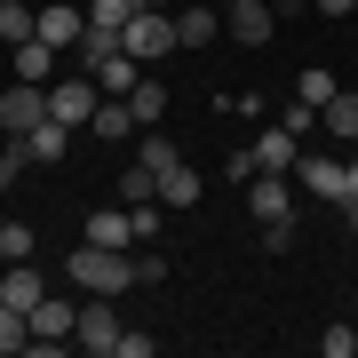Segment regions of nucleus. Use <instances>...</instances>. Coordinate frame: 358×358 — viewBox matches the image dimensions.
Instances as JSON below:
<instances>
[{
    "mask_svg": "<svg viewBox=\"0 0 358 358\" xmlns=\"http://www.w3.org/2000/svg\"><path fill=\"white\" fill-rule=\"evenodd\" d=\"M64 279H72L80 294H128L143 271L128 263V247H96V239H80V247H72V263H64Z\"/></svg>",
    "mask_w": 358,
    "mask_h": 358,
    "instance_id": "1",
    "label": "nucleus"
},
{
    "mask_svg": "<svg viewBox=\"0 0 358 358\" xmlns=\"http://www.w3.org/2000/svg\"><path fill=\"white\" fill-rule=\"evenodd\" d=\"M120 310H112V294H88L80 303V327H72V350H88V358H120Z\"/></svg>",
    "mask_w": 358,
    "mask_h": 358,
    "instance_id": "2",
    "label": "nucleus"
},
{
    "mask_svg": "<svg viewBox=\"0 0 358 358\" xmlns=\"http://www.w3.org/2000/svg\"><path fill=\"white\" fill-rule=\"evenodd\" d=\"M120 48H128L136 64H159V56L176 48V16H167V8H136L128 32H120Z\"/></svg>",
    "mask_w": 358,
    "mask_h": 358,
    "instance_id": "3",
    "label": "nucleus"
},
{
    "mask_svg": "<svg viewBox=\"0 0 358 358\" xmlns=\"http://www.w3.org/2000/svg\"><path fill=\"white\" fill-rule=\"evenodd\" d=\"M96 103H103V88H96L88 72H80V80H48V120H64L72 136L96 120Z\"/></svg>",
    "mask_w": 358,
    "mask_h": 358,
    "instance_id": "4",
    "label": "nucleus"
},
{
    "mask_svg": "<svg viewBox=\"0 0 358 358\" xmlns=\"http://www.w3.org/2000/svg\"><path fill=\"white\" fill-rule=\"evenodd\" d=\"M80 327V303H64V294H40L32 303V350H64Z\"/></svg>",
    "mask_w": 358,
    "mask_h": 358,
    "instance_id": "5",
    "label": "nucleus"
},
{
    "mask_svg": "<svg viewBox=\"0 0 358 358\" xmlns=\"http://www.w3.org/2000/svg\"><path fill=\"white\" fill-rule=\"evenodd\" d=\"M294 176H303V192H310V199H350V159H334V152L294 159Z\"/></svg>",
    "mask_w": 358,
    "mask_h": 358,
    "instance_id": "6",
    "label": "nucleus"
},
{
    "mask_svg": "<svg viewBox=\"0 0 358 358\" xmlns=\"http://www.w3.org/2000/svg\"><path fill=\"white\" fill-rule=\"evenodd\" d=\"M40 120H48V88H32V80H16V88L0 96V128H8V136H32Z\"/></svg>",
    "mask_w": 358,
    "mask_h": 358,
    "instance_id": "7",
    "label": "nucleus"
},
{
    "mask_svg": "<svg viewBox=\"0 0 358 358\" xmlns=\"http://www.w3.org/2000/svg\"><path fill=\"white\" fill-rule=\"evenodd\" d=\"M8 143L24 152V167H56V159L72 152V128H64V120H40L32 136H8Z\"/></svg>",
    "mask_w": 358,
    "mask_h": 358,
    "instance_id": "8",
    "label": "nucleus"
},
{
    "mask_svg": "<svg viewBox=\"0 0 358 358\" xmlns=\"http://www.w3.org/2000/svg\"><path fill=\"white\" fill-rule=\"evenodd\" d=\"M80 239H96V247H136L143 231H136V207H88V231Z\"/></svg>",
    "mask_w": 358,
    "mask_h": 358,
    "instance_id": "9",
    "label": "nucleus"
},
{
    "mask_svg": "<svg viewBox=\"0 0 358 358\" xmlns=\"http://www.w3.org/2000/svg\"><path fill=\"white\" fill-rule=\"evenodd\" d=\"M88 128H96V143H136V136H143V120H136V103H128V96H103Z\"/></svg>",
    "mask_w": 358,
    "mask_h": 358,
    "instance_id": "10",
    "label": "nucleus"
},
{
    "mask_svg": "<svg viewBox=\"0 0 358 358\" xmlns=\"http://www.w3.org/2000/svg\"><path fill=\"white\" fill-rule=\"evenodd\" d=\"M247 207H255L263 223L294 215V192H287V176H271V167H255V183H247Z\"/></svg>",
    "mask_w": 358,
    "mask_h": 358,
    "instance_id": "11",
    "label": "nucleus"
},
{
    "mask_svg": "<svg viewBox=\"0 0 358 358\" xmlns=\"http://www.w3.org/2000/svg\"><path fill=\"white\" fill-rule=\"evenodd\" d=\"M271 16H279L271 0H231V40H239V48H263V40H271Z\"/></svg>",
    "mask_w": 358,
    "mask_h": 358,
    "instance_id": "12",
    "label": "nucleus"
},
{
    "mask_svg": "<svg viewBox=\"0 0 358 358\" xmlns=\"http://www.w3.org/2000/svg\"><path fill=\"white\" fill-rule=\"evenodd\" d=\"M56 56H64V48H56V40H16V80H32V88H48V80H56Z\"/></svg>",
    "mask_w": 358,
    "mask_h": 358,
    "instance_id": "13",
    "label": "nucleus"
},
{
    "mask_svg": "<svg viewBox=\"0 0 358 358\" xmlns=\"http://www.w3.org/2000/svg\"><path fill=\"white\" fill-rule=\"evenodd\" d=\"M294 143H303V136H294L287 120H279V128H263L255 143H247V152H255V167H271V176H287V167H294Z\"/></svg>",
    "mask_w": 358,
    "mask_h": 358,
    "instance_id": "14",
    "label": "nucleus"
},
{
    "mask_svg": "<svg viewBox=\"0 0 358 358\" xmlns=\"http://www.w3.org/2000/svg\"><path fill=\"white\" fill-rule=\"evenodd\" d=\"M319 128H327L334 143H358V88H334V96L319 103Z\"/></svg>",
    "mask_w": 358,
    "mask_h": 358,
    "instance_id": "15",
    "label": "nucleus"
},
{
    "mask_svg": "<svg viewBox=\"0 0 358 358\" xmlns=\"http://www.w3.org/2000/svg\"><path fill=\"white\" fill-rule=\"evenodd\" d=\"M40 294H48V287H40V271H32V263H8V271H0V303H8V310H24V319H32Z\"/></svg>",
    "mask_w": 358,
    "mask_h": 358,
    "instance_id": "16",
    "label": "nucleus"
},
{
    "mask_svg": "<svg viewBox=\"0 0 358 358\" xmlns=\"http://www.w3.org/2000/svg\"><path fill=\"white\" fill-rule=\"evenodd\" d=\"M40 40L80 48V40H88V8H40Z\"/></svg>",
    "mask_w": 358,
    "mask_h": 358,
    "instance_id": "17",
    "label": "nucleus"
},
{
    "mask_svg": "<svg viewBox=\"0 0 358 358\" xmlns=\"http://www.w3.org/2000/svg\"><path fill=\"white\" fill-rule=\"evenodd\" d=\"M199 192H207V183H199V167H159V207H199Z\"/></svg>",
    "mask_w": 358,
    "mask_h": 358,
    "instance_id": "18",
    "label": "nucleus"
},
{
    "mask_svg": "<svg viewBox=\"0 0 358 358\" xmlns=\"http://www.w3.org/2000/svg\"><path fill=\"white\" fill-rule=\"evenodd\" d=\"M88 80H96V88H103V96H136V80H143V64H136V56H128V48H120V56H103V64H96Z\"/></svg>",
    "mask_w": 358,
    "mask_h": 358,
    "instance_id": "19",
    "label": "nucleus"
},
{
    "mask_svg": "<svg viewBox=\"0 0 358 358\" xmlns=\"http://www.w3.org/2000/svg\"><path fill=\"white\" fill-rule=\"evenodd\" d=\"M215 32H223L215 8H176V48H207Z\"/></svg>",
    "mask_w": 358,
    "mask_h": 358,
    "instance_id": "20",
    "label": "nucleus"
},
{
    "mask_svg": "<svg viewBox=\"0 0 358 358\" xmlns=\"http://www.w3.org/2000/svg\"><path fill=\"white\" fill-rule=\"evenodd\" d=\"M32 32H40V8H24V0H0V40L16 48V40H32Z\"/></svg>",
    "mask_w": 358,
    "mask_h": 358,
    "instance_id": "21",
    "label": "nucleus"
},
{
    "mask_svg": "<svg viewBox=\"0 0 358 358\" xmlns=\"http://www.w3.org/2000/svg\"><path fill=\"white\" fill-rule=\"evenodd\" d=\"M136 8H143V0H88V24H96V32H128Z\"/></svg>",
    "mask_w": 358,
    "mask_h": 358,
    "instance_id": "22",
    "label": "nucleus"
},
{
    "mask_svg": "<svg viewBox=\"0 0 358 358\" xmlns=\"http://www.w3.org/2000/svg\"><path fill=\"white\" fill-rule=\"evenodd\" d=\"M120 199H128V207H152V199H159V176H152V167L136 159L128 176H120Z\"/></svg>",
    "mask_w": 358,
    "mask_h": 358,
    "instance_id": "23",
    "label": "nucleus"
},
{
    "mask_svg": "<svg viewBox=\"0 0 358 358\" xmlns=\"http://www.w3.org/2000/svg\"><path fill=\"white\" fill-rule=\"evenodd\" d=\"M136 120H143V128H159V120H167V88H159V80H136Z\"/></svg>",
    "mask_w": 358,
    "mask_h": 358,
    "instance_id": "24",
    "label": "nucleus"
},
{
    "mask_svg": "<svg viewBox=\"0 0 358 358\" xmlns=\"http://www.w3.org/2000/svg\"><path fill=\"white\" fill-rule=\"evenodd\" d=\"M136 159H143V167H152V176H159V167H176L183 152H176V143H167L159 128H143V136H136Z\"/></svg>",
    "mask_w": 358,
    "mask_h": 358,
    "instance_id": "25",
    "label": "nucleus"
},
{
    "mask_svg": "<svg viewBox=\"0 0 358 358\" xmlns=\"http://www.w3.org/2000/svg\"><path fill=\"white\" fill-rule=\"evenodd\" d=\"M8 350H32V319L0 303V358H8Z\"/></svg>",
    "mask_w": 358,
    "mask_h": 358,
    "instance_id": "26",
    "label": "nucleus"
},
{
    "mask_svg": "<svg viewBox=\"0 0 358 358\" xmlns=\"http://www.w3.org/2000/svg\"><path fill=\"white\" fill-rule=\"evenodd\" d=\"M32 247H40V239H32V223H16V215L0 223V255H8V263H32Z\"/></svg>",
    "mask_w": 358,
    "mask_h": 358,
    "instance_id": "27",
    "label": "nucleus"
},
{
    "mask_svg": "<svg viewBox=\"0 0 358 358\" xmlns=\"http://www.w3.org/2000/svg\"><path fill=\"white\" fill-rule=\"evenodd\" d=\"M334 88H343V80H334L327 64H310V72H294V96H303V103H327Z\"/></svg>",
    "mask_w": 358,
    "mask_h": 358,
    "instance_id": "28",
    "label": "nucleus"
},
{
    "mask_svg": "<svg viewBox=\"0 0 358 358\" xmlns=\"http://www.w3.org/2000/svg\"><path fill=\"white\" fill-rule=\"evenodd\" d=\"M263 247H271V255H287V247H294V215H279V223H263Z\"/></svg>",
    "mask_w": 358,
    "mask_h": 358,
    "instance_id": "29",
    "label": "nucleus"
},
{
    "mask_svg": "<svg viewBox=\"0 0 358 358\" xmlns=\"http://www.w3.org/2000/svg\"><path fill=\"white\" fill-rule=\"evenodd\" d=\"M319 350H327V358H350V350H358V334H350V327H327V334H319Z\"/></svg>",
    "mask_w": 358,
    "mask_h": 358,
    "instance_id": "30",
    "label": "nucleus"
},
{
    "mask_svg": "<svg viewBox=\"0 0 358 358\" xmlns=\"http://www.w3.org/2000/svg\"><path fill=\"white\" fill-rule=\"evenodd\" d=\"M287 128H294V136H310V128H319V103H303V96H294V103H287Z\"/></svg>",
    "mask_w": 358,
    "mask_h": 358,
    "instance_id": "31",
    "label": "nucleus"
},
{
    "mask_svg": "<svg viewBox=\"0 0 358 358\" xmlns=\"http://www.w3.org/2000/svg\"><path fill=\"white\" fill-rule=\"evenodd\" d=\"M159 343H152V334H143V327H128V334H120V358H152Z\"/></svg>",
    "mask_w": 358,
    "mask_h": 358,
    "instance_id": "32",
    "label": "nucleus"
},
{
    "mask_svg": "<svg viewBox=\"0 0 358 358\" xmlns=\"http://www.w3.org/2000/svg\"><path fill=\"white\" fill-rule=\"evenodd\" d=\"M16 176H24V152L8 143V152H0V192H16Z\"/></svg>",
    "mask_w": 358,
    "mask_h": 358,
    "instance_id": "33",
    "label": "nucleus"
},
{
    "mask_svg": "<svg viewBox=\"0 0 358 358\" xmlns=\"http://www.w3.org/2000/svg\"><path fill=\"white\" fill-rule=\"evenodd\" d=\"M319 8H327V16H350V8H358V0H319Z\"/></svg>",
    "mask_w": 358,
    "mask_h": 358,
    "instance_id": "34",
    "label": "nucleus"
},
{
    "mask_svg": "<svg viewBox=\"0 0 358 358\" xmlns=\"http://www.w3.org/2000/svg\"><path fill=\"white\" fill-rule=\"evenodd\" d=\"M343 207H350V231H358V192H350V199H343Z\"/></svg>",
    "mask_w": 358,
    "mask_h": 358,
    "instance_id": "35",
    "label": "nucleus"
},
{
    "mask_svg": "<svg viewBox=\"0 0 358 358\" xmlns=\"http://www.w3.org/2000/svg\"><path fill=\"white\" fill-rule=\"evenodd\" d=\"M350 192H358V159H350Z\"/></svg>",
    "mask_w": 358,
    "mask_h": 358,
    "instance_id": "36",
    "label": "nucleus"
},
{
    "mask_svg": "<svg viewBox=\"0 0 358 358\" xmlns=\"http://www.w3.org/2000/svg\"><path fill=\"white\" fill-rule=\"evenodd\" d=\"M143 8H167V0H143Z\"/></svg>",
    "mask_w": 358,
    "mask_h": 358,
    "instance_id": "37",
    "label": "nucleus"
},
{
    "mask_svg": "<svg viewBox=\"0 0 358 358\" xmlns=\"http://www.w3.org/2000/svg\"><path fill=\"white\" fill-rule=\"evenodd\" d=\"M0 271H8V255H0Z\"/></svg>",
    "mask_w": 358,
    "mask_h": 358,
    "instance_id": "38",
    "label": "nucleus"
},
{
    "mask_svg": "<svg viewBox=\"0 0 358 358\" xmlns=\"http://www.w3.org/2000/svg\"><path fill=\"white\" fill-rule=\"evenodd\" d=\"M0 223H8V215H0Z\"/></svg>",
    "mask_w": 358,
    "mask_h": 358,
    "instance_id": "39",
    "label": "nucleus"
}]
</instances>
